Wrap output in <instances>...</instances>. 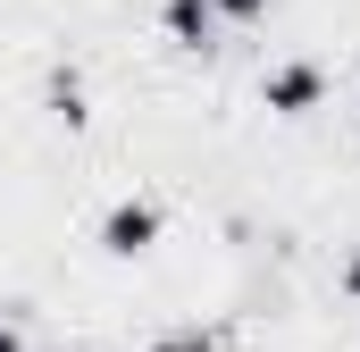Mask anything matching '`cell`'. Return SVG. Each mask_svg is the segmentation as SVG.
Listing matches in <instances>:
<instances>
[{"mask_svg":"<svg viewBox=\"0 0 360 352\" xmlns=\"http://www.w3.org/2000/svg\"><path fill=\"white\" fill-rule=\"evenodd\" d=\"M92 244H101V260H151L168 244V201L160 193H117L92 218Z\"/></svg>","mask_w":360,"mask_h":352,"instance_id":"cell-1","label":"cell"},{"mask_svg":"<svg viewBox=\"0 0 360 352\" xmlns=\"http://www.w3.org/2000/svg\"><path fill=\"white\" fill-rule=\"evenodd\" d=\"M327 68L310 59V51H293V59H269L260 68V84H252V101L269 109V118H285V126H310L319 109H327Z\"/></svg>","mask_w":360,"mask_h":352,"instance_id":"cell-2","label":"cell"},{"mask_svg":"<svg viewBox=\"0 0 360 352\" xmlns=\"http://www.w3.org/2000/svg\"><path fill=\"white\" fill-rule=\"evenodd\" d=\"M218 34H226L218 0H160V42H168L176 59H210Z\"/></svg>","mask_w":360,"mask_h":352,"instance_id":"cell-3","label":"cell"},{"mask_svg":"<svg viewBox=\"0 0 360 352\" xmlns=\"http://www.w3.org/2000/svg\"><path fill=\"white\" fill-rule=\"evenodd\" d=\"M42 109H51V126H68V134L92 126V84H84L76 59H51V68H42Z\"/></svg>","mask_w":360,"mask_h":352,"instance_id":"cell-4","label":"cell"},{"mask_svg":"<svg viewBox=\"0 0 360 352\" xmlns=\"http://www.w3.org/2000/svg\"><path fill=\"white\" fill-rule=\"evenodd\" d=\"M143 352H218V327H201V319H184V327H160Z\"/></svg>","mask_w":360,"mask_h":352,"instance_id":"cell-5","label":"cell"},{"mask_svg":"<svg viewBox=\"0 0 360 352\" xmlns=\"http://www.w3.org/2000/svg\"><path fill=\"white\" fill-rule=\"evenodd\" d=\"M269 8H276V0H218V17H226L235 34H252V25H269Z\"/></svg>","mask_w":360,"mask_h":352,"instance_id":"cell-6","label":"cell"},{"mask_svg":"<svg viewBox=\"0 0 360 352\" xmlns=\"http://www.w3.org/2000/svg\"><path fill=\"white\" fill-rule=\"evenodd\" d=\"M335 294H344V302H360V252H344V268H335Z\"/></svg>","mask_w":360,"mask_h":352,"instance_id":"cell-7","label":"cell"},{"mask_svg":"<svg viewBox=\"0 0 360 352\" xmlns=\"http://www.w3.org/2000/svg\"><path fill=\"white\" fill-rule=\"evenodd\" d=\"M0 344H17V310H0Z\"/></svg>","mask_w":360,"mask_h":352,"instance_id":"cell-8","label":"cell"},{"mask_svg":"<svg viewBox=\"0 0 360 352\" xmlns=\"http://www.w3.org/2000/svg\"><path fill=\"white\" fill-rule=\"evenodd\" d=\"M59 352H101V344H59Z\"/></svg>","mask_w":360,"mask_h":352,"instance_id":"cell-9","label":"cell"},{"mask_svg":"<svg viewBox=\"0 0 360 352\" xmlns=\"http://www.w3.org/2000/svg\"><path fill=\"white\" fill-rule=\"evenodd\" d=\"M0 352H25V336H17V344H0Z\"/></svg>","mask_w":360,"mask_h":352,"instance_id":"cell-10","label":"cell"}]
</instances>
